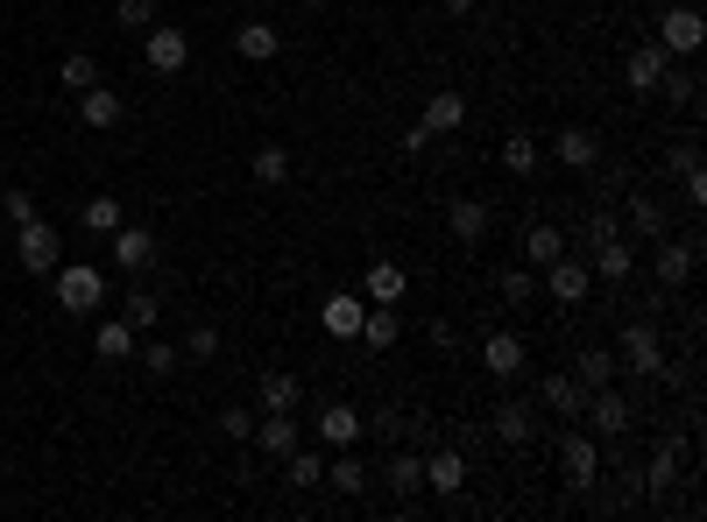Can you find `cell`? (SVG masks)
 <instances>
[{
  "instance_id": "cell-8",
  "label": "cell",
  "mask_w": 707,
  "mask_h": 522,
  "mask_svg": "<svg viewBox=\"0 0 707 522\" xmlns=\"http://www.w3.org/2000/svg\"><path fill=\"white\" fill-rule=\"evenodd\" d=\"M538 289H552V304H587V289H595V268L587 262H573V255H559L552 268H538Z\"/></svg>"
},
{
  "instance_id": "cell-40",
  "label": "cell",
  "mask_w": 707,
  "mask_h": 522,
  "mask_svg": "<svg viewBox=\"0 0 707 522\" xmlns=\"http://www.w3.org/2000/svg\"><path fill=\"white\" fill-rule=\"evenodd\" d=\"M57 85H64V92H92V85H100V64H92L85 50H71L64 71H57Z\"/></svg>"
},
{
  "instance_id": "cell-53",
  "label": "cell",
  "mask_w": 707,
  "mask_h": 522,
  "mask_svg": "<svg viewBox=\"0 0 707 522\" xmlns=\"http://www.w3.org/2000/svg\"><path fill=\"white\" fill-rule=\"evenodd\" d=\"M0 184H8V156H0Z\"/></svg>"
},
{
  "instance_id": "cell-35",
  "label": "cell",
  "mask_w": 707,
  "mask_h": 522,
  "mask_svg": "<svg viewBox=\"0 0 707 522\" xmlns=\"http://www.w3.org/2000/svg\"><path fill=\"white\" fill-rule=\"evenodd\" d=\"M248 170H255V184H270V191H276V184H291V149H283V142H262Z\"/></svg>"
},
{
  "instance_id": "cell-34",
  "label": "cell",
  "mask_w": 707,
  "mask_h": 522,
  "mask_svg": "<svg viewBox=\"0 0 707 522\" xmlns=\"http://www.w3.org/2000/svg\"><path fill=\"white\" fill-rule=\"evenodd\" d=\"M573 381H580V389H608V381H616V354H608V346H587V354L573 360Z\"/></svg>"
},
{
  "instance_id": "cell-13",
  "label": "cell",
  "mask_w": 707,
  "mask_h": 522,
  "mask_svg": "<svg viewBox=\"0 0 707 522\" xmlns=\"http://www.w3.org/2000/svg\"><path fill=\"white\" fill-rule=\"evenodd\" d=\"M248 438H255L270 459H283V452H297V444H304V431H297V417H291V410H262Z\"/></svg>"
},
{
  "instance_id": "cell-18",
  "label": "cell",
  "mask_w": 707,
  "mask_h": 522,
  "mask_svg": "<svg viewBox=\"0 0 707 522\" xmlns=\"http://www.w3.org/2000/svg\"><path fill=\"white\" fill-rule=\"evenodd\" d=\"M361 339H368L375 354H390V346L404 339V311H396V304H368V311H361Z\"/></svg>"
},
{
  "instance_id": "cell-31",
  "label": "cell",
  "mask_w": 707,
  "mask_h": 522,
  "mask_svg": "<svg viewBox=\"0 0 707 522\" xmlns=\"http://www.w3.org/2000/svg\"><path fill=\"white\" fill-rule=\"evenodd\" d=\"M92 354H100V360H128V354H135V325H128V318H100Z\"/></svg>"
},
{
  "instance_id": "cell-7",
  "label": "cell",
  "mask_w": 707,
  "mask_h": 522,
  "mask_svg": "<svg viewBox=\"0 0 707 522\" xmlns=\"http://www.w3.org/2000/svg\"><path fill=\"white\" fill-rule=\"evenodd\" d=\"M700 35H707V29H700V8H694V0H673V8L658 14V50H665V57H694Z\"/></svg>"
},
{
  "instance_id": "cell-12",
  "label": "cell",
  "mask_w": 707,
  "mask_h": 522,
  "mask_svg": "<svg viewBox=\"0 0 707 522\" xmlns=\"http://www.w3.org/2000/svg\"><path fill=\"white\" fill-rule=\"evenodd\" d=\"M694 240H658V255H652V276H658V289H686L694 283Z\"/></svg>"
},
{
  "instance_id": "cell-25",
  "label": "cell",
  "mask_w": 707,
  "mask_h": 522,
  "mask_svg": "<svg viewBox=\"0 0 707 522\" xmlns=\"http://www.w3.org/2000/svg\"><path fill=\"white\" fill-rule=\"evenodd\" d=\"M361 311H368V297H354V289L326 297V332L333 339H361Z\"/></svg>"
},
{
  "instance_id": "cell-4",
  "label": "cell",
  "mask_w": 707,
  "mask_h": 522,
  "mask_svg": "<svg viewBox=\"0 0 707 522\" xmlns=\"http://www.w3.org/2000/svg\"><path fill=\"white\" fill-rule=\"evenodd\" d=\"M580 417H587V431H595V438L616 444L629 423H637V402H629L616 381H608V389H587V410H580Z\"/></svg>"
},
{
  "instance_id": "cell-11",
  "label": "cell",
  "mask_w": 707,
  "mask_h": 522,
  "mask_svg": "<svg viewBox=\"0 0 707 522\" xmlns=\"http://www.w3.org/2000/svg\"><path fill=\"white\" fill-rule=\"evenodd\" d=\"M488 226H495L488 198H453V205H446V234L461 240V247H482V240H488Z\"/></svg>"
},
{
  "instance_id": "cell-39",
  "label": "cell",
  "mask_w": 707,
  "mask_h": 522,
  "mask_svg": "<svg viewBox=\"0 0 707 522\" xmlns=\"http://www.w3.org/2000/svg\"><path fill=\"white\" fill-rule=\"evenodd\" d=\"M297 402H304L297 375H262V410H297Z\"/></svg>"
},
{
  "instance_id": "cell-45",
  "label": "cell",
  "mask_w": 707,
  "mask_h": 522,
  "mask_svg": "<svg viewBox=\"0 0 707 522\" xmlns=\"http://www.w3.org/2000/svg\"><path fill=\"white\" fill-rule=\"evenodd\" d=\"M113 22H121V29H149V22H156V0H113Z\"/></svg>"
},
{
  "instance_id": "cell-10",
  "label": "cell",
  "mask_w": 707,
  "mask_h": 522,
  "mask_svg": "<svg viewBox=\"0 0 707 522\" xmlns=\"http://www.w3.org/2000/svg\"><path fill=\"white\" fill-rule=\"evenodd\" d=\"M425 488L438 501H461V488H467V452L461 444H432L425 452Z\"/></svg>"
},
{
  "instance_id": "cell-30",
  "label": "cell",
  "mask_w": 707,
  "mask_h": 522,
  "mask_svg": "<svg viewBox=\"0 0 707 522\" xmlns=\"http://www.w3.org/2000/svg\"><path fill=\"white\" fill-rule=\"evenodd\" d=\"M566 255V234H559V226H531V234H524V268H552V262H559Z\"/></svg>"
},
{
  "instance_id": "cell-27",
  "label": "cell",
  "mask_w": 707,
  "mask_h": 522,
  "mask_svg": "<svg viewBox=\"0 0 707 522\" xmlns=\"http://www.w3.org/2000/svg\"><path fill=\"white\" fill-rule=\"evenodd\" d=\"M488 431L503 438V444H531V431H538V423H531V402H495Z\"/></svg>"
},
{
  "instance_id": "cell-50",
  "label": "cell",
  "mask_w": 707,
  "mask_h": 522,
  "mask_svg": "<svg viewBox=\"0 0 707 522\" xmlns=\"http://www.w3.org/2000/svg\"><path fill=\"white\" fill-rule=\"evenodd\" d=\"M404 149H411V156H425V149H432V127L411 121V127H404Z\"/></svg>"
},
{
  "instance_id": "cell-43",
  "label": "cell",
  "mask_w": 707,
  "mask_h": 522,
  "mask_svg": "<svg viewBox=\"0 0 707 522\" xmlns=\"http://www.w3.org/2000/svg\"><path fill=\"white\" fill-rule=\"evenodd\" d=\"M495 289H503L509 304H531V297H538V268H524V262L503 268V276H495Z\"/></svg>"
},
{
  "instance_id": "cell-22",
  "label": "cell",
  "mask_w": 707,
  "mask_h": 522,
  "mask_svg": "<svg viewBox=\"0 0 707 522\" xmlns=\"http://www.w3.org/2000/svg\"><path fill=\"white\" fill-rule=\"evenodd\" d=\"M234 50L248 57V64H270V57L283 50V29H276V22H241V29H234Z\"/></svg>"
},
{
  "instance_id": "cell-24",
  "label": "cell",
  "mask_w": 707,
  "mask_h": 522,
  "mask_svg": "<svg viewBox=\"0 0 707 522\" xmlns=\"http://www.w3.org/2000/svg\"><path fill=\"white\" fill-rule=\"evenodd\" d=\"M79 113H85V127L107 134V127H121L128 106H121V92H113V85H92V92H79Z\"/></svg>"
},
{
  "instance_id": "cell-44",
  "label": "cell",
  "mask_w": 707,
  "mask_h": 522,
  "mask_svg": "<svg viewBox=\"0 0 707 522\" xmlns=\"http://www.w3.org/2000/svg\"><path fill=\"white\" fill-rule=\"evenodd\" d=\"M142 367H149V375H156V381H170V375H178V367H184V346H142Z\"/></svg>"
},
{
  "instance_id": "cell-5",
  "label": "cell",
  "mask_w": 707,
  "mask_h": 522,
  "mask_svg": "<svg viewBox=\"0 0 707 522\" xmlns=\"http://www.w3.org/2000/svg\"><path fill=\"white\" fill-rule=\"evenodd\" d=\"M142 57H149V71H156V79H178V71L191 64V35H184L178 22H149V29H142Z\"/></svg>"
},
{
  "instance_id": "cell-1",
  "label": "cell",
  "mask_w": 707,
  "mask_h": 522,
  "mask_svg": "<svg viewBox=\"0 0 707 522\" xmlns=\"http://www.w3.org/2000/svg\"><path fill=\"white\" fill-rule=\"evenodd\" d=\"M50 289H57V311H71V318H92L107 304V276L92 262H57L50 268Z\"/></svg>"
},
{
  "instance_id": "cell-55",
  "label": "cell",
  "mask_w": 707,
  "mask_h": 522,
  "mask_svg": "<svg viewBox=\"0 0 707 522\" xmlns=\"http://www.w3.org/2000/svg\"><path fill=\"white\" fill-rule=\"evenodd\" d=\"M255 8H276V0H255Z\"/></svg>"
},
{
  "instance_id": "cell-15",
  "label": "cell",
  "mask_w": 707,
  "mask_h": 522,
  "mask_svg": "<svg viewBox=\"0 0 707 522\" xmlns=\"http://www.w3.org/2000/svg\"><path fill=\"white\" fill-rule=\"evenodd\" d=\"M665 64H673V57H665L658 43H637V50H629V64H623V85H629V92H658Z\"/></svg>"
},
{
  "instance_id": "cell-9",
  "label": "cell",
  "mask_w": 707,
  "mask_h": 522,
  "mask_svg": "<svg viewBox=\"0 0 707 522\" xmlns=\"http://www.w3.org/2000/svg\"><path fill=\"white\" fill-rule=\"evenodd\" d=\"M107 247H113V262H121L128 276H149V268H156V234H149V226H135V219L113 226Z\"/></svg>"
},
{
  "instance_id": "cell-23",
  "label": "cell",
  "mask_w": 707,
  "mask_h": 522,
  "mask_svg": "<svg viewBox=\"0 0 707 522\" xmlns=\"http://www.w3.org/2000/svg\"><path fill=\"white\" fill-rule=\"evenodd\" d=\"M587 268H595L602 283H629V268H637V247H629L623 234H616V240H595V262H587Z\"/></svg>"
},
{
  "instance_id": "cell-47",
  "label": "cell",
  "mask_w": 707,
  "mask_h": 522,
  "mask_svg": "<svg viewBox=\"0 0 707 522\" xmlns=\"http://www.w3.org/2000/svg\"><path fill=\"white\" fill-rule=\"evenodd\" d=\"M361 431H375V438H404V431H411V410H375L368 423H361Z\"/></svg>"
},
{
  "instance_id": "cell-32",
  "label": "cell",
  "mask_w": 707,
  "mask_h": 522,
  "mask_svg": "<svg viewBox=\"0 0 707 522\" xmlns=\"http://www.w3.org/2000/svg\"><path fill=\"white\" fill-rule=\"evenodd\" d=\"M417 121H425L432 134H453V127L467 121V100H461V92H432V100H425V113H417Z\"/></svg>"
},
{
  "instance_id": "cell-54",
  "label": "cell",
  "mask_w": 707,
  "mask_h": 522,
  "mask_svg": "<svg viewBox=\"0 0 707 522\" xmlns=\"http://www.w3.org/2000/svg\"><path fill=\"white\" fill-rule=\"evenodd\" d=\"M304 8H326V0H304Z\"/></svg>"
},
{
  "instance_id": "cell-14",
  "label": "cell",
  "mask_w": 707,
  "mask_h": 522,
  "mask_svg": "<svg viewBox=\"0 0 707 522\" xmlns=\"http://www.w3.org/2000/svg\"><path fill=\"white\" fill-rule=\"evenodd\" d=\"M552 156H559L566 170H595L602 163V134L595 127H559L552 134Z\"/></svg>"
},
{
  "instance_id": "cell-51",
  "label": "cell",
  "mask_w": 707,
  "mask_h": 522,
  "mask_svg": "<svg viewBox=\"0 0 707 522\" xmlns=\"http://www.w3.org/2000/svg\"><path fill=\"white\" fill-rule=\"evenodd\" d=\"M432 346H461V325H453V318H432Z\"/></svg>"
},
{
  "instance_id": "cell-26",
  "label": "cell",
  "mask_w": 707,
  "mask_h": 522,
  "mask_svg": "<svg viewBox=\"0 0 707 522\" xmlns=\"http://www.w3.org/2000/svg\"><path fill=\"white\" fill-rule=\"evenodd\" d=\"M319 438H326L333 452H340V444H354L361 438V410H354V402H326V410H319Z\"/></svg>"
},
{
  "instance_id": "cell-28",
  "label": "cell",
  "mask_w": 707,
  "mask_h": 522,
  "mask_svg": "<svg viewBox=\"0 0 707 522\" xmlns=\"http://www.w3.org/2000/svg\"><path fill=\"white\" fill-rule=\"evenodd\" d=\"M679 467H686V452H679V444H658V452L644 459V494H658V501H665V488L679 480Z\"/></svg>"
},
{
  "instance_id": "cell-48",
  "label": "cell",
  "mask_w": 707,
  "mask_h": 522,
  "mask_svg": "<svg viewBox=\"0 0 707 522\" xmlns=\"http://www.w3.org/2000/svg\"><path fill=\"white\" fill-rule=\"evenodd\" d=\"M0 205H8V219H14V226H29V219H36V198H29V191H8Z\"/></svg>"
},
{
  "instance_id": "cell-41",
  "label": "cell",
  "mask_w": 707,
  "mask_h": 522,
  "mask_svg": "<svg viewBox=\"0 0 707 522\" xmlns=\"http://www.w3.org/2000/svg\"><path fill=\"white\" fill-rule=\"evenodd\" d=\"M156 311H163L156 289H128V297H121V318L135 325V332H149V325H156Z\"/></svg>"
},
{
  "instance_id": "cell-17",
  "label": "cell",
  "mask_w": 707,
  "mask_h": 522,
  "mask_svg": "<svg viewBox=\"0 0 707 522\" xmlns=\"http://www.w3.org/2000/svg\"><path fill=\"white\" fill-rule=\"evenodd\" d=\"M382 488H390L396 501H411L417 488H425V459H417V452H390V459H382Z\"/></svg>"
},
{
  "instance_id": "cell-2",
  "label": "cell",
  "mask_w": 707,
  "mask_h": 522,
  "mask_svg": "<svg viewBox=\"0 0 707 522\" xmlns=\"http://www.w3.org/2000/svg\"><path fill=\"white\" fill-rule=\"evenodd\" d=\"M616 367H629V375H644V381H665V339H658L652 318H629V325H623Z\"/></svg>"
},
{
  "instance_id": "cell-19",
  "label": "cell",
  "mask_w": 707,
  "mask_h": 522,
  "mask_svg": "<svg viewBox=\"0 0 707 522\" xmlns=\"http://www.w3.org/2000/svg\"><path fill=\"white\" fill-rule=\"evenodd\" d=\"M404 289H411V276L396 262H368V276H361V297L368 304H404Z\"/></svg>"
},
{
  "instance_id": "cell-16",
  "label": "cell",
  "mask_w": 707,
  "mask_h": 522,
  "mask_svg": "<svg viewBox=\"0 0 707 522\" xmlns=\"http://www.w3.org/2000/svg\"><path fill=\"white\" fill-rule=\"evenodd\" d=\"M665 170L679 177V191H686L694 205H707V170H700V142H694V134H686V142L673 149V163H665Z\"/></svg>"
},
{
  "instance_id": "cell-37",
  "label": "cell",
  "mask_w": 707,
  "mask_h": 522,
  "mask_svg": "<svg viewBox=\"0 0 707 522\" xmlns=\"http://www.w3.org/2000/svg\"><path fill=\"white\" fill-rule=\"evenodd\" d=\"M629 226H637L644 240H665V205L652 198V191H637V198H629Z\"/></svg>"
},
{
  "instance_id": "cell-20",
  "label": "cell",
  "mask_w": 707,
  "mask_h": 522,
  "mask_svg": "<svg viewBox=\"0 0 707 522\" xmlns=\"http://www.w3.org/2000/svg\"><path fill=\"white\" fill-rule=\"evenodd\" d=\"M482 367H488L495 381H509V375L524 367V339H517V332H488V339H482Z\"/></svg>"
},
{
  "instance_id": "cell-42",
  "label": "cell",
  "mask_w": 707,
  "mask_h": 522,
  "mask_svg": "<svg viewBox=\"0 0 707 522\" xmlns=\"http://www.w3.org/2000/svg\"><path fill=\"white\" fill-rule=\"evenodd\" d=\"M503 170H509V177H531V170H538V142H531V134H509V142H503Z\"/></svg>"
},
{
  "instance_id": "cell-21",
  "label": "cell",
  "mask_w": 707,
  "mask_h": 522,
  "mask_svg": "<svg viewBox=\"0 0 707 522\" xmlns=\"http://www.w3.org/2000/svg\"><path fill=\"white\" fill-rule=\"evenodd\" d=\"M538 402H545L552 417H580V410H587V389H580L573 375H545V381H538Z\"/></svg>"
},
{
  "instance_id": "cell-52",
  "label": "cell",
  "mask_w": 707,
  "mask_h": 522,
  "mask_svg": "<svg viewBox=\"0 0 707 522\" xmlns=\"http://www.w3.org/2000/svg\"><path fill=\"white\" fill-rule=\"evenodd\" d=\"M438 8H446V14H474V0H438Z\"/></svg>"
},
{
  "instance_id": "cell-6",
  "label": "cell",
  "mask_w": 707,
  "mask_h": 522,
  "mask_svg": "<svg viewBox=\"0 0 707 522\" xmlns=\"http://www.w3.org/2000/svg\"><path fill=\"white\" fill-rule=\"evenodd\" d=\"M14 262H22L29 276H50V268L64 262V240H57V226H50V219L14 226Z\"/></svg>"
},
{
  "instance_id": "cell-46",
  "label": "cell",
  "mask_w": 707,
  "mask_h": 522,
  "mask_svg": "<svg viewBox=\"0 0 707 522\" xmlns=\"http://www.w3.org/2000/svg\"><path fill=\"white\" fill-rule=\"evenodd\" d=\"M220 354V332H213V325H191V332H184V360H213Z\"/></svg>"
},
{
  "instance_id": "cell-36",
  "label": "cell",
  "mask_w": 707,
  "mask_h": 522,
  "mask_svg": "<svg viewBox=\"0 0 707 522\" xmlns=\"http://www.w3.org/2000/svg\"><path fill=\"white\" fill-rule=\"evenodd\" d=\"M283 480H291V488H319V480H326V459L297 444V452H283Z\"/></svg>"
},
{
  "instance_id": "cell-29",
  "label": "cell",
  "mask_w": 707,
  "mask_h": 522,
  "mask_svg": "<svg viewBox=\"0 0 707 522\" xmlns=\"http://www.w3.org/2000/svg\"><path fill=\"white\" fill-rule=\"evenodd\" d=\"M368 480H375V473H368V467H361V459L347 452V444H340V459H333V467H326V488H333V494H347V501H354V494H368Z\"/></svg>"
},
{
  "instance_id": "cell-33",
  "label": "cell",
  "mask_w": 707,
  "mask_h": 522,
  "mask_svg": "<svg viewBox=\"0 0 707 522\" xmlns=\"http://www.w3.org/2000/svg\"><path fill=\"white\" fill-rule=\"evenodd\" d=\"M121 219H128V212H121V198H107V191H100V198H85V205H79V226H85L92 240H107Z\"/></svg>"
},
{
  "instance_id": "cell-49",
  "label": "cell",
  "mask_w": 707,
  "mask_h": 522,
  "mask_svg": "<svg viewBox=\"0 0 707 522\" xmlns=\"http://www.w3.org/2000/svg\"><path fill=\"white\" fill-rule=\"evenodd\" d=\"M220 431L226 438H248V431H255V410H220Z\"/></svg>"
},
{
  "instance_id": "cell-38",
  "label": "cell",
  "mask_w": 707,
  "mask_h": 522,
  "mask_svg": "<svg viewBox=\"0 0 707 522\" xmlns=\"http://www.w3.org/2000/svg\"><path fill=\"white\" fill-rule=\"evenodd\" d=\"M658 92H665V100H673V106H686V113H694V106H700V71H673V64H665Z\"/></svg>"
},
{
  "instance_id": "cell-3",
  "label": "cell",
  "mask_w": 707,
  "mask_h": 522,
  "mask_svg": "<svg viewBox=\"0 0 707 522\" xmlns=\"http://www.w3.org/2000/svg\"><path fill=\"white\" fill-rule=\"evenodd\" d=\"M559 480L573 494H595V480H602V438L595 431H566L559 438Z\"/></svg>"
}]
</instances>
